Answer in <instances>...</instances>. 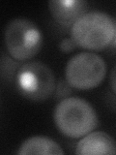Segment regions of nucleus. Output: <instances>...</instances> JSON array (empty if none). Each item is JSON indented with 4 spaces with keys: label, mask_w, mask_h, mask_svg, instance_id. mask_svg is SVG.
Listing matches in <instances>:
<instances>
[{
    "label": "nucleus",
    "mask_w": 116,
    "mask_h": 155,
    "mask_svg": "<svg viewBox=\"0 0 116 155\" xmlns=\"http://www.w3.org/2000/svg\"><path fill=\"white\" fill-rule=\"evenodd\" d=\"M58 131L68 138H81L98 126V115L88 101L79 97H67L58 103L53 111Z\"/></svg>",
    "instance_id": "f257e3e1"
},
{
    "label": "nucleus",
    "mask_w": 116,
    "mask_h": 155,
    "mask_svg": "<svg viewBox=\"0 0 116 155\" xmlns=\"http://www.w3.org/2000/svg\"><path fill=\"white\" fill-rule=\"evenodd\" d=\"M116 23L108 13L91 11L84 14L71 27V38L77 47L100 51L112 45Z\"/></svg>",
    "instance_id": "f03ea898"
},
{
    "label": "nucleus",
    "mask_w": 116,
    "mask_h": 155,
    "mask_svg": "<svg viewBox=\"0 0 116 155\" xmlns=\"http://www.w3.org/2000/svg\"><path fill=\"white\" fill-rule=\"evenodd\" d=\"M4 43L13 58L18 61H27L41 51L43 34L39 26L30 19L16 18L5 26Z\"/></svg>",
    "instance_id": "7ed1b4c3"
},
{
    "label": "nucleus",
    "mask_w": 116,
    "mask_h": 155,
    "mask_svg": "<svg viewBox=\"0 0 116 155\" xmlns=\"http://www.w3.org/2000/svg\"><path fill=\"white\" fill-rule=\"evenodd\" d=\"M18 93L25 99L41 103L55 92V76L52 70L42 61L23 63L14 80Z\"/></svg>",
    "instance_id": "20e7f679"
},
{
    "label": "nucleus",
    "mask_w": 116,
    "mask_h": 155,
    "mask_svg": "<svg viewBox=\"0 0 116 155\" xmlns=\"http://www.w3.org/2000/svg\"><path fill=\"white\" fill-rule=\"evenodd\" d=\"M106 75L104 58L93 52H79L72 56L65 68L66 81L72 88L88 90L98 87Z\"/></svg>",
    "instance_id": "39448f33"
},
{
    "label": "nucleus",
    "mask_w": 116,
    "mask_h": 155,
    "mask_svg": "<svg viewBox=\"0 0 116 155\" xmlns=\"http://www.w3.org/2000/svg\"><path fill=\"white\" fill-rule=\"evenodd\" d=\"M89 4L84 0H50L48 10L55 21L65 26H72L87 13Z\"/></svg>",
    "instance_id": "423d86ee"
},
{
    "label": "nucleus",
    "mask_w": 116,
    "mask_h": 155,
    "mask_svg": "<svg viewBox=\"0 0 116 155\" xmlns=\"http://www.w3.org/2000/svg\"><path fill=\"white\" fill-rule=\"evenodd\" d=\"M76 153L80 155L116 154V140L104 131H92L79 140Z\"/></svg>",
    "instance_id": "0eeeda50"
},
{
    "label": "nucleus",
    "mask_w": 116,
    "mask_h": 155,
    "mask_svg": "<svg viewBox=\"0 0 116 155\" xmlns=\"http://www.w3.org/2000/svg\"><path fill=\"white\" fill-rule=\"evenodd\" d=\"M18 154H46V155H61L64 150L54 140L45 136H33L26 139L18 147Z\"/></svg>",
    "instance_id": "6e6552de"
},
{
    "label": "nucleus",
    "mask_w": 116,
    "mask_h": 155,
    "mask_svg": "<svg viewBox=\"0 0 116 155\" xmlns=\"http://www.w3.org/2000/svg\"><path fill=\"white\" fill-rule=\"evenodd\" d=\"M0 65H1L2 80L11 82L14 81V80H16L18 71L22 64L18 62V60H16L14 58L10 57L5 54V53H2Z\"/></svg>",
    "instance_id": "1a4fd4ad"
},
{
    "label": "nucleus",
    "mask_w": 116,
    "mask_h": 155,
    "mask_svg": "<svg viewBox=\"0 0 116 155\" xmlns=\"http://www.w3.org/2000/svg\"><path fill=\"white\" fill-rule=\"evenodd\" d=\"M72 87L69 84L66 80H61L56 84V89H55V98L57 99H64L67 98L72 93Z\"/></svg>",
    "instance_id": "9d476101"
},
{
    "label": "nucleus",
    "mask_w": 116,
    "mask_h": 155,
    "mask_svg": "<svg viewBox=\"0 0 116 155\" xmlns=\"http://www.w3.org/2000/svg\"><path fill=\"white\" fill-rule=\"evenodd\" d=\"M77 48V45L72 38H64L59 43V50L63 52H71Z\"/></svg>",
    "instance_id": "9b49d317"
},
{
    "label": "nucleus",
    "mask_w": 116,
    "mask_h": 155,
    "mask_svg": "<svg viewBox=\"0 0 116 155\" xmlns=\"http://www.w3.org/2000/svg\"><path fill=\"white\" fill-rule=\"evenodd\" d=\"M109 85L113 93L116 94V63L109 72Z\"/></svg>",
    "instance_id": "f8f14e48"
}]
</instances>
